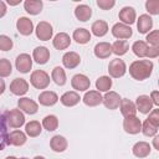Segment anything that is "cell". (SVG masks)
Instances as JSON below:
<instances>
[{
	"mask_svg": "<svg viewBox=\"0 0 159 159\" xmlns=\"http://www.w3.org/2000/svg\"><path fill=\"white\" fill-rule=\"evenodd\" d=\"M82 101L88 107H96L102 103V94L98 91H88L84 93Z\"/></svg>",
	"mask_w": 159,
	"mask_h": 159,
	"instance_id": "cell-19",
	"label": "cell"
},
{
	"mask_svg": "<svg viewBox=\"0 0 159 159\" xmlns=\"http://www.w3.org/2000/svg\"><path fill=\"white\" fill-rule=\"evenodd\" d=\"M150 144L147 143V142H137L133 148H132V152L133 154L137 157V158H145L150 154Z\"/></svg>",
	"mask_w": 159,
	"mask_h": 159,
	"instance_id": "cell-22",
	"label": "cell"
},
{
	"mask_svg": "<svg viewBox=\"0 0 159 159\" xmlns=\"http://www.w3.org/2000/svg\"><path fill=\"white\" fill-rule=\"evenodd\" d=\"M57 101H58V96L52 91H43L39 94V102L42 106L50 107V106L56 104Z\"/></svg>",
	"mask_w": 159,
	"mask_h": 159,
	"instance_id": "cell-21",
	"label": "cell"
},
{
	"mask_svg": "<svg viewBox=\"0 0 159 159\" xmlns=\"http://www.w3.org/2000/svg\"><path fill=\"white\" fill-rule=\"evenodd\" d=\"M16 70L21 73H29L32 68V57L27 53H20L15 60Z\"/></svg>",
	"mask_w": 159,
	"mask_h": 159,
	"instance_id": "cell-6",
	"label": "cell"
},
{
	"mask_svg": "<svg viewBox=\"0 0 159 159\" xmlns=\"http://www.w3.org/2000/svg\"><path fill=\"white\" fill-rule=\"evenodd\" d=\"M118 17L119 20L122 21V24L124 25H132L135 22V17H137V14H135V10L132 7V6H124L119 14H118Z\"/></svg>",
	"mask_w": 159,
	"mask_h": 159,
	"instance_id": "cell-13",
	"label": "cell"
},
{
	"mask_svg": "<svg viewBox=\"0 0 159 159\" xmlns=\"http://www.w3.org/2000/svg\"><path fill=\"white\" fill-rule=\"evenodd\" d=\"M6 122L11 128H20L25 124V116L20 109H11L5 113Z\"/></svg>",
	"mask_w": 159,
	"mask_h": 159,
	"instance_id": "cell-3",
	"label": "cell"
},
{
	"mask_svg": "<svg viewBox=\"0 0 159 159\" xmlns=\"http://www.w3.org/2000/svg\"><path fill=\"white\" fill-rule=\"evenodd\" d=\"M153 62L150 60H137L129 66V75L137 81L147 80L153 72Z\"/></svg>",
	"mask_w": 159,
	"mask_h": 159,
	"instance_id": "cell-1",
	"label": "cell"
},
{
	"mask_svg": "<svg viewBox=\"0 0 159 159\" xmlns=\"http://www.w3.org/2000/svg\"><path fill=\"white\" fill-rule=\"evenodd\" d=\"M42 6H43V2L41 0H26L24 2V7L26 12H29L30 15L40 14L42 11Z\"/></svg>",
	"mask_w": 159,
	"mask_h": 159,
	"instance_id": "cell-29",
	"label": "cell"
},
{
	"mask_svg": "<svg viewBox=\"0 0 159 159\" xmlns=\"http://www.w3.org/2000/svg\"><path fill=\"white\" fill-rule=\"evenodd\" d=\"M120 96L114 92V91H108L106 92V94L102 97V103L104 104L106 108L108 109H117L119 107L120 103Z\"/></svg>",
	"mask_w": 159,
	"mask_h": 159,
	"instance_id": "cell-10",
	"label": "cell"
},
{
	"mask_svg": "<svg viewBox=\"0 0 159 159\" xmlns=\"http://www.w3.org/2000/svg\"><path fill=\"white\" fill-rule=\"evenodd\" d=\"M119 108H120V113L125 117H132V116H135L137 113V108H135V104L127 99V98H122L120 99V103H119Z\"/></svg>",
	"mask_w": 159,
	"mask_h": 159,
	"instance_id": "cell-28",
	"label": "cell"
},
{
	"mask_svg": "<svg viewBox=\"0 0 159 159\" xmlns=\"http://www.w3.org/2000/svg\"><path fill=\"white\" fill-rule=\"evenodd\" d=\"M41 130H42V124L37 120H31L29 123H26L25 125V132L29 137H37L41 134Z\"/></svg>",
	"mask_w": 159,
	"mask_h": 159,
	"instance_id": "cell-32",
	"label": "cell"
},
{
	"mask_svg": "<svg viewBox=\"0 0 159 159\" xmlns=\"http://www.w3.org/2000/svg\"><path fill=\"white\" fill-rule=\"evenodd\" d=\"M127 71V66H125V62L120 58H114L109 62L108 65V72H109V76L113 77V78H119L122 76H124Z\"/></svg>",
	"mask_w": 159,
	"mask_h": 159,
	"instance_id": "cell-4",
	"label": "cell"
},
{
	"mask_svg": "<svg viewBox=\"0 0 159 159\" xmlns=\"http://www.w3.org/2000/svg\"><path fill=\"white\" fill-rule=\"evenodd\" d=\"M80 99H81L80 94H78L77 92H75V91L65 92V93L61 96V98H60L61 103H62L63 106H66V107H73V106H76V104L80 102Z\"/></svg>",
	"mask_w": 159,
	"mask_h": 159,
	"instance_id": "cell-24",
	"label": "cell"
},
{
	"mask_svg": "<svg viewBox=\"0 0 159 159\" xmlns=\"http://www.w3.org/2000/svg\"><path fill=\"white\" fill-rule=\"evenodd\" d=\"M116 5L114 0H97V6L102 10H109Z\"/></svg>",
	"mask_w": 159,
	"mask_h": 159,
	"instance_id": "cell-43",
	"label": "cell"
},
{
	"mask_svg": "<svg viewBox=\"0 0 159 159\" xmlns=\"http://www.w3.org/2000/svg\"><path fill=\"white\" fill-rule=\"evenodd\" d=\"M51 78L52 81L58 84V86H63L66 83V72L62 67L60 66H56L53 70H52V73H51Z\"/></svg>",
	"mask_w": 159,
	"mask_h": 159,
	"instance_id": "cell-34",
	"label": "cell"
},
{
	"mask_svg": "<svg viewBox=\"0 0 159 159\" xmlns=\"http://www.w3.org/2000/svg\"><path fill=\"white\" fill-rule=\"evenodd\" d=\"M152 124H154L155 127H159V111L158 109H152L149 113V117L147 118Z\"/></svg>",
	"mask_w": 159,
	"mask_h": 159,
	"instance_id": "cell-44",
	"label": "cell"
},
{
	"mask_svg": "<svg viewBox=\"0 0 159 159\" xmlns=\"http://www.w3.org/2000/svg\"><path fill=\"white\" fill-rule=\"evenodd\" d=\"M149 97H150V99H152L154 106H159V92L158 91H153Z\"/></svg>",
	"mask_w": 159,
	"mask_h": 159,
	"instance_id": "cell-46",
	"label": "cell"
},
{
	"mask_svg": "<svg viewBox=\"0 0 159 159\" xmlns=\"http://www.w3.org/2000/svg\"><path fill=\"white\" fill-rule=\"evenodd\" d=\"M111 46H112V52L116 53L117 56H123L129 50V45H128V42L125 40H117Z\"/></svg>",
	"mask_w": 159,
	"mask_h": 159,
	"instance_id": "cell-33",
	"label": "cell"
},
{
	"mask_svg": "<svg viewBox=\"0 0 159 159\" xmlns=\"http://www.w3.org/2000/svg\"><path fill=\"white\" fill-rule=\"evenodd\" d=\"M42 127L45 129H47L48 132H52V130L57 129V127H58V119H57V117L53 116V114L46 116L42 119Z\"/></svg>",
	"mask_w": 159,
	"mask_h": 159,
	"instance_id": "cell-36",
	"label": "cell"
},
{
	"mask_svg": "<svg viewBox=\"0 0 159 159\" xmlns=\"http://www.w3.org/2000/svg\"><path fill=\"white\" fill-rule=\"evenodd\" d=\"M5 14H6V4L0 0V17L5 16Z\"/></svg>",
	"mask_w": 159,
	"mask_h": 159,
	"instance_id": "cell-47",
	"label": "cell"
},
{
	"mask_svg": "<svg viewBox=\"0 0 159 159\" xmlns=\"http://www.w3.org/2000/svg\"><path fill=\"white\" fill-rule=\"evenodd\" d=\"M36 37L41 41H48L51 40L52 37V34H53V30H52V26L50 22L47 21H40L36 26Z\"/></svg>",
	"mask_w": 159,
	"mask_h": 159,
	"instance_id": "cell-5",
	"label": "cell"
},
{
	"mask_svg": "<svg viewBox=\"0 0 159 159\" xmlns=\"http://www.w3.org/2000/svg\"><path fill=\"white\" fill-rule=\"evenodd\" d=\"M50 58V51L45 46H39L32 52V60L39 65H45Z\"/></svg>",
	"mask_w": 159,
	"mask_h": 159,
	"instance_id": "cell-17",
	"label": "cell"
},
{
	"mask_svg": "<svg viewBox=\"0 0 159 159\" xmlns=\"http://www.w3.org/2000/svg\"><path fill=\"white\" fill-rule=\"evenodd\" d=\"M16 29H17V31H19L21 35L29 36V35H31L32 31H34V24H32V21H31L29 17L22 16V17H20V19L16 21Z\"/></svg>",
	"mask_w": 159,
	"mask_h": 159,
	"instance_id": "cell-15",
	"label": "cell"
},
{
	"mask_svg": "<svg viewBox=\"0 0 159 159\" xmlns=\"http://www.w3.org/2000/svg\"><path fill=\"white\" fill-rule=\"evenodd\" d=\"M71 86L73 89L76 91H87L91 86V81L89 78L86 76V75H82V73H77L72 77L71 80Z\"/></svg>",
	"mask_w": 159,
	"mask_h": 159,
	"instance_id": "cell-9",
	"label": "cell"
},
{
	"mask_svg": "<svg viewBox=\"0 0 159 159\" xmlns=\"http://www.w3.org/2000/svg\"><path fill=\"white\" fill-rule=\"evenodd\" d=\"M153 106L154 104H153L150 97L147 94H140L135 99V108H137V111H139L143 114L150 113V111L153 109Z\"/></svg>",
	"mask_w": 159,
	"mask_h": 159,
	"instance_id": "cell-11",
	"label": "cell"
},
{
	"mask_svg": "<svg viewBox=\"0 0 159 159\" xmlns=\"http://www.w3.org/2000/svg\"><path fill=\"white\" fill-rule=\"evenodd\" d=\"M12 48V40L6 35H0V50L9 51Z\"/></svg>",
	"mask_w": 159,
	"mask_h": 159,
	"instance_id": "cell-42",
	"label": "cell"
},
{
	"mask_svg": "<svg viewBox=\"0 0 159 159\" xmlns=\"http://www.w3.org/2000/svg\"><path fill=\"white\" fill-rule=\"evenodd\" d=\"M5 91V81L0 78V94H2Z\"/></svg>",
	"mask_w": 159,
	"mask_h": 159,
	"instance_id": "cell-48",
	"label": "cell"
},
{
	"mask_svg": "<svg viewBox=\"0 0 159 159\" xmlns=\"http://www.w3.org/2000/svg\"><path fill=\"white\" fill-rule=\"evenodd\" d=\"M75 16L77 17V20L82 21V22H86L92 16V9L88 5L81 4V5L76 6V9H75Z\"/></svg>",
	"mask_w": 159,
	"mask_h": 159,
	"instance_id": "cell-26",
	"label": "cell"
},
{
	"mask_svg": "<svg viewBox=\"0 0 159 159\" xmlns=\"http://www.w3.org/2000/svg\"><path fill=\"white\" fill-rule=\"evenodd\" d=\"M81 62V57L77 52H73V51H70V52H66L63 56H62V63L66 68H75L80 65Z\"/></svg>",
	"mask_w": 159,
	"mask_h": 159,
	"instance_id": "cell-18",
	"label": "cell"
},
{
	"mask_svg": "<svg viewBox=\"0 0 159 159\" xmlns=\"http://www.w3.org/2000/svg\"><path fill=\"white\" fill-rule=\"evenodd\" d=\"M145 9L149 14L158 15L159 14V1L158 0H148L145 2Z\"/></svg>",
	"mask_w": 159,
	"mask_h": 159,
	"instance_id": "cell-41",
	"label": "cell"
},
{
	"mask_svg": "<svg viewBox=\"0 0 159 159\" xmlns=\"http://www.w3.org/2000/svg\"><path fill=\"white\" fill-rule=\"evenodd\" d=\"M112 35L118 40H123V39H129L133 35V31L130 26L124 25L122 22H117L112 26Z\"/></svg>",
	"mask_w": 159,
	"mask_h": 159,
	"instance_id": "cell-8",
	"label": "cell"
},
{
	"mask_svg": "<svg viewBox=\"0 0 159 159\" xmlns=\"http://www.w3.org/2000/svg\"><path fill=\"white\" fill-rule=\"evenodd\" d=\"M17 106L20 108V111L27 113V114H35L39 109V106L35 101H32L31 98H27V97H22L17 101Z\"/></svg>",
	"mask_w": 159,
	"mask_h": 159,
	"instance_id": "cell-14",
	"label": "cell"
},
{
	"mask_svg": "<svg viewBox=\"0 0 159 159\" xmlns=\"http://www.w3.org/2000/svg\"><path fill=\"white\" fill-rule=\"evenodd\" d=\"M123 128L129 134H138L142 129V122L137 116L125 117L123 120Z\"/></svg>",
	"mask_w": 159,
	"mask_h": 159,
	"instance_id": "cell-7",
	"label": "cell"
},
{
	"mask_svg": "<svg viewBox=\"0 0 159 159\" xmlns=\"http://www.w3.org/2000/svg\"><path fill=\"white\" fill-rule=\"evenodd\" d=\"M7 4H10V5H17V4H20V1H7Z\"/></svg>",
	"mask_w": 159,
	"mask_h": 159,
	"instance_id": "cell-50",
	"label": "cell"
},
{
	"mask_svg": "<svg viewBox=\"0 0 159 159\" xmlns=\"http://www.w3.org/2000/svg\"><path fill=\"white\" fill-rule=\"evenodd\" d=\"M0 150H1V148H0Z\"/></svg>",
	"mask_w": 159,
	"mask_h": 159,
	"instance_id": "cell-54",
	"label": "cell"
},
{
	"mask_svg": "<svg viewBox=\"0 0 159 159\" xmlns=\"http://www.w3.org/2000/svg\"><path fill=\"white\" fill-rule=\"evenodd\" d=\"M26 134L21 130H12L9 135H7V143L15 147H21L26 143Z\"/></svg>",
	"mask_w": 159,
	"mask_h": 159,
	"instance_id": "cell-25",
	"label": "cell"
},
{
	"mask_svg": "<svg viewBox=\"0 0 159 159\" xmlns=\"http://www.w3.org/2000/svg\"><path fill=\"white\" fill-rule=\"evenodd\" d=\"M73 40L77 42V43H81V45H84L87 43L89 40H91V32L83 27H78L73 31V35H72Z\"/></svg>",
	"mask_w": 159,
	"mask_h": 159,
	"instance_id": "cell-31",
	"label": "cell"
},
{
	"mask_svg": "<svg viewBox=\"0 0 159 159\" xmlns=\"http://www.w3.org/2000/svg\"><path fill=\"white\" fill-rule=\"evenodd\" d=\"M158 139H159V137H155V138H154V148L159 150V147H158Z\"/></svg>",
	"mask_w": 159,
	"mask_h": 159,
	"instance_id": "cell-49",
	"label": "cell"
},
{
	"mask_svg": "<svg viewBox=\"0 0 159 159\" xmlns=\"http://www.w3.org/2000/svg\"><path fill=\"white\" fill-rule=\"evenodd\" d=\"M147 45L152 46V47H159V31L158 30H153L152 32H149L147 35Z\"/></svg>",
	"mask_w": 159,
	"mask_h": 159,
	"instance_id": "cell-40",
	"label": "cell"
},
{
	"mask_svg": "<svg viewBox=\"0 0 159 159\" xmlns=\"http://www.w3.org/2000/svg\"><path fill=\"white\" fill-rule=\"evenodd\" d=\"M20 159H29V158H26V157H22V158H20Z\"/></svg>",
	"mask_w": 159,
	"mask_h": 159,
	"instance_id": "cell-53",
	"label": "cell"
},
{
	"mask_svg": "<svg viewBox=\"0 0 159 159\" xmlns=\"http://www.w3.org/2000/svg\"><path fill=\"white\" fill-rule=\"evenodd\" d=\"M6 159H17V158H16V157H7Z\"/></svg>",
	"mask_w": 159,
	"mask_h": 159,
	"instance_id": "cell-52",
	"label": "cell"
},
{
	"mask_svg": "<svg viewBox=\"0 0 159 159\" xmlns=\"http://www.w3.org/2000/svg\"><path fill=\"white\" fill-rule=\"evenodd\" d=\"M94 55L96 57L98 58H107L111 56L112 53V46L109 42H98L96 46H94Z\"/></svg>",
	"mask_w": 159,
	"mask_h": 159,
	"instance_id": "cell-27",
	"label": "cell"
},
{
	"mask_svg": "<svg viewBox=\"0 0 159 159\" xmlns=\"http://www.w3.org/2000/svg\"><path fill=\"white\" fill-rule=\"evenodd\" d=\"M67 145H68V143H67V139L65 138V137H62V135H53L52 138H51V140H50V147H51V149L53 150V152H56V153H62V152H65L66 149H67Z\"/></svg>",
	"mask_w": 159,
	"mask_h": 159,
	"instance_id": "cell-20",
	"label": "cell"
},
{
	"mask_svg": "<svg viewBox=\"0 0 159 159\" xmlns=\"http://www.w3.org/2000/svg\"><path fill=\"white\" fill-rule=\"evenodd\" d=\"M52 45L56 50H66L71 45V37L66 32H58L52 40Z\"/></svg>",
	"mask_w": 159,
	"mask_h": 159,
	"instance_id": "cell-16",
	"label": "cell"
},
{
	"mask_svg": "<svg viewBox=\"0 0 159 159\" xmlns=\"http://www.w3.org/2000/svg\"><path fill=\"white\" fill-rule=\"evenodd\" d=\"M158 56H159V47H152V46H148L145 57H148V58H155V57H158Z\"/></svg>",
	"mask_w": 159,
	"mask_h": 159,
	"instance_id": "cell-45",
	"label": "cell"
},
{
	"mask_svg": "<svg viewBox=\"0 0 159 159\" xmlns=\"http://www.w3.org/2000/svg\"><path fill=\"white\" fill-rule=\"evenodd\" d=\"M112 87V80L108 76H101L96 81V88L98 92H108Z\"/></svg>",
	"mask_w": 159,
	"mask_h": 159,
	"instance_id": "cell-35",
	"label": "cell"
},
{
	"mask_svg": "<svg viewBox=\"0 0 159 159\" xmlns=\"http://www.w3.org/2000/svg\"><path fill=\"white\" fill-rule=\"evenodd\" d=\"M10 91L15 96H24L29 91V83L24 78H15L10 83Z\"/></svg>",
	"mask_w": 159,
	"mask_h": 159,
	"instance_id": "cell-12",
	"label": "cell"
},
{
	"mask_svg": "<svg viewBox=\"0 0 159 159\" xmlns=\"http://www.w3.org/2000/svg\"><path fill=\"white\" fill-rule=\"evenodd\" d=\"M140 130L143 132L144 135H147V137H153V135L157 134V132H158V127H155V125L152 124L148 119H145L144 123L142 124V129H140Z\"/></svg>",
	"mask_w": 159,
	"mask_h": 159,
	"instance_id": "cell-38",
	"label": "cell"
},
{
	"mask_svg": "<svg viewBox=\"0 0 159 159\" xmlns=\"http://www.w3.org/2000/svg\"><path fill=\"white\" fill-rule=\"evenodd\" d=\"M147 50H148V45L145 43V41H135L133 45H132V51L135 56L138 57H145L147 55Z\"/></svg>",
	"mask_w": 159,
	"mask_h": 159,
	"instance_id": "cell-37",
	"label": "cell"
},
{
	"mask_svg": "<svg viewBox=\"0 0 159 159\" xmlns=\"http://www.w3.org/2000/svg\"><path fill=\"white\" fill-rule=\"evenodd\" d=\"M12 72V66L9 60L1 58L0 60V77H7Z\"/></svg>",
	"mask_w": 159,
	"mask_h": 159,
	"instance_id": "cell-39",
	"label": "cell"
},
{
	"mask_svg": "<svg viewBox=\"0 0 159 159\" xmlns=\"http://www.w3.org/2000/svg\"><path fill=\"white\" fill-rule=\"evenodd\" d=\"M31 84L37 89H45L50 84V76L42 70H36L30 76Z\"/></svg>",
	"mask_w": 159,
	"mask_h": 159,
	"instance_id": "cell-2",
	"label": "cell"
},
{
	"mask_svg": "<svg viewBox=\"0 0 159 159\" xmlns=\"http://www.w3.org/2000/svg\"><path fill=\"white\" fill-rule=\"evenodd\" d=\"M137 27H138V31L140 34L149 32V30H152V27H153V19L147 14L140 15L138 21H137Z\"/></svg>",
	"mask_w": 159,
	"mask_h": 159,
	"instance_id": "cell-23",
	"label": "cell"
},
{
	"mask_svg": "<svg viewBox=\"0 0 159 159\" xmlns=\"http://www.w3.org/2000/svg\"><path fill=\"white\" fill-rule=\"evenodd\" d=\"M34 159H45V158H43L42 155H36V157H35Z\"/></svg>",
	"mask_w": 159,
	"mask_h": 159,
	"instance_id": "cell-51",
	"label": "cell"
},
{
	"mask_svg": "<svg viewBox=\"0 0 159 159\" xmlns=\"http://www.w3.org/2000/svg\"><path fill=\"white\" fill-rule=\"evenodd\" d=\"M91 31L94 36L97 37H102L108 32V24L104 20H97L92 24L91 26Z\"/></svg>",
	"mask_w": 159,
	"mask_h": 159,
	"instance_id": "cell-30",
	"label": "cell"
}]
</instances>
